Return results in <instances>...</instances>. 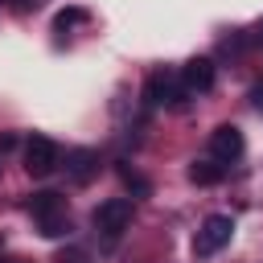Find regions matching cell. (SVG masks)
<instances>
[{
  "label": "cell",
  "mask_w": 263,
  "mask_h": 263,
  "mask_svg": "<svg viewBox=\"0 0 263 263\" xmlns=\"http://www.w3.org/2000/svg\"><path fill=\"white\" fill-rule=\"evenodd\" d=\"M29 214L37 218V226H41V234L45 238H62L66 230H70V210H66V197L62 193H33L29 197Z\"/></svg>",
  "instance_id": "obj_1"
},
{
  "label": "cell",
  "mask_w": 263,
  "mask_h": 263,
  "mask_svg": "<svg viewBox=\"0 0 263 263\" xmlns=\"http://www.w3.org/2000/svg\"><path fill=\"white\" fill-rule=\"evenodd\" d=\"M90 222H95V230H99V234L119 238V234L132 226V201H127V197H107V201L90 214Z\"/></svg>",
  "instance_id": "obj_2"
},
{
  "label": "cell",
  "mask_w": 263,
  "mask_h": 263,
  "mask_svg": "<svg viewBox=\"0 0 263 263\" xmlns=\"http://www.w3.org/2000/svg\"><path fill=\"white\" fill-rule=\"evenodd\" d=\"M230 234H234V222H230L226 214H210V218L201 222L197 238H193V255H197V259H205V255H218V251L230 242Z\"/></svg>",
  "instance_id": "obj_3"
},
{
  "label": "cell",
  "mask_w": 263,
  "mask_h": 263,
  "mask_svg": "<svg viewBox=\"0 0 263 263\" xmlns=\"http://www.w3.org/2000/svg\"><path fill=\"white\" fill-rule=\"evenodd\" d=\"M144 99H148L152 107H185L189 90H185V82H177L173 74L156 70V74H148V82H144Z\"/></svg>",
  "instance_id": "obj_4"
},
{
  "label": "cell",
  "mask_w": 263,
  "mask_h": 263,
  "mask_svg": "<svg viewBox=\"0 0 263 263\" xmlns=\"http://www.w3.org/2000/svg\"><path fill=\"white\" fill-rule=\"evenodd\" d=\"M58 144L49 140V136H33L29 144H25V173L29 177H49L53 168H58Z\"/></svg>",
  "instance_id": "obj_5"
},
{
  "label": "cell",
  "mask_w": 263,
  "mask_h": 263,
  "mask_svg": "<svg viewBox=\"0 0 263 263\" xmlns=\"http://www.w3.org/2000/svg\"><path fill=\"white\" fill-rule=\"evenodd\" d=\"M242 132L234 127V123H218L214 132H210V156L218 160V164H230V160H238L242 156Z\"/></svg>",
  "instance_id": "obj_6"
},
{
  "label": "cell",
  "mask_w": 263,
  "mask_h": 263,
  "mask_svg": "<svg viewBox=\"0 0 263 263\" xmlns=\"http://www.w3.org/2000/svg\"><path fill=\"white\" fill-rule=\"evenodd\" d=\"M66 177H70L74 185H90V181L99 177V152H95V148H74V152H66Z\"/></svg>",
  "instance_id": "obj_7"
},
{
  "label": "cell",
  "mask_w": 263,
  "mask_h": 263,
  "mask_svg": "<svg viewBox=\"0 0 263 263\" xmlns=\"http://www.w3.org/2000/svg\"><path fill=\"white\" fill-rule=\"evenodd\" d=\"M181 82H185V90L205 95V90L214 86V62H210V58H189L185 70H181Z\"/></svg>",
  "instance_id": "obj_8"
},
{
  "label": "cell",
  "mask_w": 263,
  "mask_h": 263,
  "mask_svg": "<svg viewBox=\"0 0 263 263\" xmlns=\"http://www.w3.org/2000/svg\"><path fill=\"white\" fill-rule=\"evenodd\" d=\"M222 177H226V164H218L214 156H210V160H193V164H189V181H193V185H218Z\"/></svg>",
  "instance_id": "obj_9"
},
{
  "label": "cell",
  "mask_w": 263,
  "mask_h": 263,
  "mask_svg": "<svg viewBox=\"0 0 263 263\" xmlns=\"http://www.w3.org/2000/svg\"><path fill=\"white\" fill-rule=\"evenodd\" d=\"M119 177H123V185H127V189H132V193H136V197H148V193H152V185H148V181H144V177H140V173H132V168H127V164H123V168H119Z\"/></svg>",
  "instance_id": "obj_10"
},
{
  "label": "cell",
  "mask_w": 263,
  "mask_h": 263,
  "mask_svg": "<svg viewBox=\"0 0 263 263\" xmlns=\"http://www.w3.org/2000/svg\"><path fill=\"white\" fill-rule=\"evenodd\" d=\"M78 21H86V12H82V8H62V12L53 16V29H58V33H66V29H74Z\"/></svg>",
  "instance_id": "obj_11"
},
{
  "label": "cell",
  "mask_w": 263,
  "mask_h": 263,
  "mask_svg": "<svg viewBox=\"0 0 263 263\" xmlns=\"http://www.w3.org/2000/svg\"><path fill=\"white\" fill-rule=\"evenodd\" d=\"M255 107H263V86H255Z\"/></svg>",
  "instance_id": "obj_12"
},
{
  "label": "cell",
  "mask_w": 263,
  "mask_h": 263,
  "mask_svg": "<svg viewBox=\"0 0 263 263\" xmlns=\"http://www.w3.org/2000/svg\"><path fill=\"white\" fill-rule=\"evenodd\" d=\"M0 4H16V8H29V4H25V0H0Z\"/></svg>",
  "instance_id": "obj_13"
},
{
  "label": "cell",
  "mask_w": 263,
  "mask_h": 263,
  "mask_svg": "<svg viewBox=\"0 0 263 263\" xmlns=\"http://www.w3.org/2000/svg\"><path fill=\"white\" fill-rule=\"evenodd\" d=\"M259 45H263V21H259Z\"/></svg>",
  "instance_id": "obj_14"
},
{
  "label": "cell",
  "mask_w": 263,
  "mask_h": 263,
  "mask_svg": "<svg viewBox=\"0 0 263 263\" xmlns=\"http://www.w3.org/2000/svg\"><path fill=\"white\" fill-rule=\"evenodd\" d=\"M70 263H82V259H78V255H74V259H70Z\"/></svg>",
  "instance_id": "obj_15"
}]
</instances>
